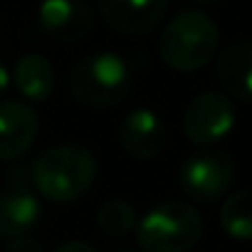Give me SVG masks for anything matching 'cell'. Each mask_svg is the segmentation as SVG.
I'll return each instance as SVG.
<instances>
[{
    "label": "cell",
    "instance_id": "15",
    "mask_svg": "<svg viewBox=\"0 0 252 252\" xmlns=\"http://www.w3.org/2000/svg\"><path fill=\"white\" fill-rule=\"evenodd\" d=\"M136 208L124 200V198H111L106 200L99 213H96V225L106 237H126L131 230H136Z\"/></svg>",
    "mask_w": 252,
    "mask_h": 252
},
{
    "label": "cell",
    "instance_id": "12",
    "mask_svg": "<svg viewBox=\"0 0 252 252\" xmlns=\"http://www.w3.org/2000/svg\"><path fill=\"white\" fill-rule=\"evenodd\" d=\"M215 77L230 96L252 101V42L230 45L215 62Z\"/></svg>",
    "mask_w": 252,
    "mask_h": 252
},
{
    "label": "cell",
    "instance_id": "16",
    "mask_svg": "<svg viewBox=\"0 0 252 252\" xmlns=\"http://www.w3.org/2000/svg\"><path fill=\"white\" fill-rule=\"evenodd\" d=\"M35 183H32V171L28 166H15L10 173H8V188L5 190H30Z\"/></svg>",
    "mask_w": 252,
    "mask_h": 252
},
{
    "label": "cell",
    "instance_id": "4",
    "mask_svg": "<svg viewBox=\"0 0 252 252\" xmlns=\"http://www.w3.org/2000/svg\"><path fill=\"white\" fill-rule=\"evenodd\" d=\"M200 237V213L181 200L161 203L136 222V242L144 252H190Z\"/></svg>",
    "mask_w": 252,
    "mask_h": 252
},
{
    "label": "cell",
    "instance_id": "10",
    "mask_svg": "<svg viewBox=\"0 0 252 252\" xmlns=\"http://www.w3.org/2000/svg\"><path fill=\"white\" fill-rule=\"evenodd\" d=\"M171 0H96L104 23L124 35H149L166 15Z\"/></svg>",
    "mask_w": 252,
    "mask_h": 252
},
{
    "label": "cell",
    "instance_id": "9",
    "mask_svg": "<svg viewBox=\"0 0 252 252\" xmlns=\"http://www.w3.org/2000/svg\"><path fill=\"white\" fill-rule=\"evenodd\" d=\"M40 119L25 101L8 99L0 104V161H20L35 144Z\"/></svg>",
    "mask_w": 252,
    "mask_h": 252
},
{
    "label": "cell",
    "instance_id": "6",
    "mask_svg": "<svg viewBox=\"0 0 252 252\" xmlns=\"http://www.w3.org/2000/svg\"><path fill=\"white\" fill-rule=\"evenodd\" d=\"M235 104L225 92H200L183 111V134L190 144L210 146L225 139L235 126Z\"/></svg>",
    "mask_w": 252,
    "mask_h": 252
},
{
    "label": "cell",
    "instance_id": "11",
    "mask_svg": "<svg viewBox=\"0 0 252 252\" xmlns=\"http://www.w3.org/2000/svg\"><path fill=\"white\" fill-rule=\"evenodd\" d=\"M42 215L40 200L30 190L0 193V240H18L30 235Z\"/></svg>",
    "mask_w": 252,
    "mask_h": 252
},
{
    "label": "cell",
    "instance_id": "18",
    "mask_svg": "<svg viewBox=\"0 0 252 252\" xmlns=\"http://www.w3.org/2000/svg\"><path fill=\"white\" fill-rule=\"evenodd\" d=\"M55 252H96V250L84 240H69V242H62Z\"/></svg>",
    "mask_w": 252,
    "mask_h": 252
},
{
    "label": "cell",
    "instance_id": "19",
    "mask_svg": "<svg viewBox=\"0 0 252 252\" xmlns=\"http://www.w3.org/2000/svg\"><path fill=\"white\" fill-rule=\"evenodd\" d=\"M8 87H10V74H8V69L3 67V62H0V99L5 96Z\"/></svg>",
    "mask_w": 252,
    "mask_h": 252
},
{
    "label": "cell",
    "instance_id": "14",
    "mask_svg": "<svg viewBox=\"0 0 252 252\" xmlns=\"http://www.w3.org/2000/svg\"><path fill=\"white\" fill-rule=\"evenodd\" d=\"M220 225L232 240H252V190L232 193L222 203Z\"/></svg>",
    "mask_w": 252,
    "mask_h": 252
},
{
    "label": "cell",
    "instance_id": "5",
    "mask_svg": "<svg viewBox=\"0 0 252 252\" xmlns=\"http://www.w3.org/2000/svg\"><path fill=\"white\" fill-rule=\"evenodd\" d=\"M235 183V161L225 151H198L178 171L181 190L195 203H215Z\"/></svg>",
    "mask_w": 252,
    "mask_h": 252
},
{
    "label": "cell",
    "instance_id": "13",
    "mask_svg": "<svg viewBox=\"0 0 252 252\" xmlns=\"http://www.w3.org/2000/svg\"><path fill=\"white\" fill-rule=\"evenodd\" d=\"M13 79L18 92L30 101H47L55 89V67L42 55H23L13 69Z\"/></svg>",
    "mask_w": 252,
    "mask_h": 252
},
{
    "label": "cell",
    "instance_id": "20",
    "mask_svg": "<svg viewBox=\"0 0 252 252\" xmlns=\"http://www.w3.org/2000/svg\"><path fill=\"white\" fill-rule=\"evenodd\" d=\"M195 3H200V5H208V3H218V0H195Z\"/></svg>",
    "mask_w": 252,
    "mask_h": 252
},
{
    "label": "cell",
    "instance_id": "2",
    "mask_svg": "<svg viewBox=\"0 0 252 252\" xmlns=\"http://www.w3.org/2000/svg\"><path fill=\"white\" fill-rule=\"evenodd\" d=\"M218 45L220 32L213 18L200 10H183L161 32L158 55L176 72H195L215 57Z\"/></svg>",
    "mask_w": 252,
    "mask_h": 252
},
{
    "label": "cell",
    "instance_id": "8",
    "mask_svg": "<svg viewBox=\"0 0 252 252\" xmlns=\"http://www.w3.org/2000/svg\"><path fill=\"white\" fill-rule=\"evenodd\" d=\"M119 141L129 156L139 161H154L163 154L168 131L151 109H134L119 124Z\"/></svg>",
    "mask_w": 252,
    "mask_h": 252
},
{
    "label": "cell",
    "instance_id": "3",
    "mask_svg": "<svg viewBox=\"0 0 252 252\" xmlns=\"http://www.w3.org/2000/svg\"><path fill=\"white\" fill-rule=\"evenodd\" d=\"M131 69L114 52L82 57L69 69L72 96L89 109H111L131 92Z\"/></svg>",
    "mask_w": 252,
    "mask_h": 252
},
{
    "label": "cell",
    "instance_id": "17",
    "mask_svg": "<svg viewBox=\"0 0 252 252\" xmlns=\"http://www.w3.org/2000/svg\"><path fill=\"white\" fill-rule=\"evenodd\" d=\"M5 252H45V250H42V245H40L35 237L25 235V237L10 240V242H8V247H5Z\"/></svg>",
    "mask_w": 252,
    "mask_h": 252
},
{
    "label": "cell",
    "instance_id": "1",
    "mask_svg": "<svg viewBox=\"0 0 252 252\" xmlns=\"http://www.w3.org/2000/svg\"><path fill=\"white\" fill-rule=\"evenodd\" d=\"M96 178V161L79 144L47 149L32 166V183L42 198L52 203L79 200Z\"/></svg>",
    "mask_w": 252,
    "mask_h": 252
},
{
    "label": "cell",
    "instance_id": "7",
    "mask_svg": "<svg viewBox=\"0 0 252 252\" xmlns=\"http://www.w3.org/2000/svg\"><path fill=\"white\" fill-rule=\"evenodd\" d=\"M37 25L57 42H77L89 35L94 10L84 0H42L37 8Z\"/></svg>",
    "mask_w": 252,
    "mask_h": 252
}]
</instances>
